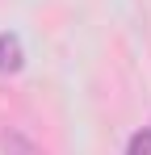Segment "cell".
Segmentation results:
<instances>
[{
	"instance_id": "1",
	"label": "cell",
	"mask_w": 151,
	"mask_h": 155,
	"mask_svg": "<svg viewBox=\"0 0 151 155\" xmlns=\"http://www.w3.org/2000/svg\"><path fill=\"white\" fill-rule=\"evenodd\" d=\"M25 63V51H21V38L17 34H0V71H21Z\"/></svg>"
},
{
	"instance_id": "2",
	"label": "cell",
	"mask_w": 151,
	"mask_h": 155,
	"mask_svg": "<svg viewBox=\"0 0 151 155\" xmlns=\"http://www.w3.org/2000/svg\"><path fill=\"white\" fill-rule=\"evenodd\" d=\"M126 155H151V130L130 134V147H126Z\"/></svg>"
}]
</instances>
